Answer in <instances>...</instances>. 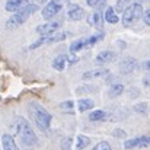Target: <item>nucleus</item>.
<instances>
[{
    "instance_id": "1",
    "label": "nucleus",
    "mask_w": 150,
    "mask_h": 150,
    "mask_svg": "<svg viewBox=\"0 0 150 150\" xmlns=\"http://www.w3.org/2000/svg\"><path fill=\"white\" fill-rule=\"evenodd\" d=\"M16 131L21 139V144L25 150H32L38 144V139H37L31 124L25 118H16Z\"/></svg>"
},
{
    "instance_id": "2",
    "label": "nucleus",
    "mask_w": 150,
    "mask_h": 150,
    "mask_svg": "<svg viewBox=\"0 0 150 150\" xmlns=\"http://www.w3.org/2000/svg\"><path fill=\"white\" fill-rule=\"evenodd\" d=\"M28 109H29V114H31V117L34 118V121H35V124H37V127H38L40 130L45 131V130L50 128L52 115H51L42 105H40L38 102H31V103L28 105Z\"/></svg>"
},
{
    "instance_id": "3",
    "label": "nucleus",
    "mask_w": 150,
    "mask_h": 150,
    "mask_svg": "<svg viewBox=\"0 0 150 150\" xmlns=\"http://www.w3.org/2000/svg\"><path fill=\"white\" fill-rule=\"evenodd\" d=\"M40 9V4H35V3H29L23 7H21L19 10L13 12V16L7 21V28H15V26H19L22 23H25L31 15H34L35 12H38Z\"/></svg>"
},
{
    "instance_id": "4",
    "label": "nucleus",
    "mask_w": 150,
    "mask_h": 150,
    "mask_svg": "<svg viewBox=\"0 0 150 150\" xmlns=\"http://www.w3.org/2000/svg\"><path fill=\"white\" fill-rule=\"evenodd\" d=\"M143 6L142 3H131L124 12H122V25L124 26H131L134 25L143 15Z\"/></svg>"
},
{
    "instance_id": "5",
    "label": "nucleus",
    "mask_w": 150,
    "mask_h": 150,
    "mask_svg": "<svg viewBox=\"0 0 150 150\" xmlns=\"http://www.w3.org/2000/svg\"><path fill=\"white\" fill-rule=\"evenodd\" d=\"M64 1H66V0H50V1L44 6L42 12H41V13H42V18H44L45 21H50L54 16H57V15L61 12V9H63Z\"/></svg>"
},
{
    "instance_id": "6",
    "label": "nucleus",
    "mask_w": 150,
    "mask_h": 150,
    "mask_svg": "<svg viewBox=\"0 0 150 150\" xmlns=\"http://www.w3.org/2000/svg\"><path fill=\"white\" fill-rule=\"evenodd\" d=\"M61 22L60 21H51V22H45V23H41L35 28L37 34L40 37H44V35H51L54 32H57L60 28H61Z\"/></svg>"
},
{
    "instance_id": "7",
    "label": "nucleus",
    "mask_w": 150,
    "mask_h": 150,
    "mask_svg": "<svg viewBox=\"0 0 150 150\" xmlns=\"http://www.w3.org/2000/svg\"><path fill=\"white\" fill-rule=\"evenodd\" d=\"M29 3L42 4V3H45V0H7L4 9H6V12H16V10H19L21 7H23Z\"/></svg>"
},
{
    "instance_id": "8",
    "label": "nucleus",
    "mask_w": 150,
    "mask_h": 150,
    "mask_svg": "<svg viewBox=\"0 0 150 150\" xmlns=\"http://www.w3.org/2000/svg\"><path fill=\"white\" fill-rule=\"evenodd\" d=\"M150 143V139L147 136H140V137H136V139H130V140H125L124 143V147L125 149H134V147H147Z\"/></svg>"
},
{
    "instance_id": "9",
    "label": "nucleus",
    "mask_w": 150,
    "mask_h": 150,
    "mask_svg": "<svg viewBox=\"0 0 150 150\" xmlns=\"http://www.w3.org/2000/svg\"><path fill=\"white\" fill-rule=\"evenodd\" d=\"M137 67H139V63H137V60L133 58V57L124 58V60L121 61V64H120V70H121L122 74H130V73H133Z\"/></svg>"
},
{
    "instance_id": "10",
    "label": "nucleus",
    "mask_w": 150,
    "mask_h": 150,
    "mask_svg": "<svg viewBox=\"0 0 150 150\" xmlns=\"http://www.w3.org/2000/svg\"><path fill=\"white\" fill-rule=\"evenodd\" d=\"M67 18L70 21H80L85 18V9L77 6V4H71L67 9Z\"/></svg>"
},
{
    "instance_id": "11",
    "label": "nucleus",
    "mask_w": 150,
    "mask_h": 150,
    "mask_svg": "<svg viewBox=\"0 0 150 150\" xmlns=\"http://www.w3.org/2000/svg\"><path fill=\"white\" fill-rule=\"evenodd\" d=\"M108 73H109V70H108V69L99 67V69H93V70L85 71V73L82 74V79H85V80H91V79H100V77H105Z\"/></svg>"
},
{
    "instance_id": "12",
    "label": "nucleus",
    "mask_w": 150,
    "mask_h": 150,
    "mask_svg": "<svg viewBox=\"0 0 150 150\" xmlns=\"http://www.w3.org/2000/svg\"><path fill=\"white\" fill-rule=\"evenodd\" d=\"M88 23H89L91 26L99 29V31L103 28V16H102L100 10H96V12H93V13L89 15V18H88Z\"/></svg>"
},
{
    "instance_id": "13",
    "label": "nucleus",
    "mask_w": 150,
    "mask_h": 150,
    "mask_svg": "<svg viewBox=\"0 0 150 150\" xmlns=\"http://www.w3.org/2000/svg\"><path fill=\"white\" fill-rule=\"evenodd\" d=\"M70 34L69 32H54L51 35H44V44H54V42H61L64 41Z\"/></svg>"
},
{
    "instance_id": "14",
    "label": "nucleus",
    "mask_w": 150,
    "mask_h": 150,
    "mask_svg": "<svg viewBox=\"0 0 150 150\" xmlns=\"http://www.w3.org/2000/svg\"><path fill=\"white\" fill-rule=\"evenodd\" d=\"M1 146H3V150H21L19 146L16 144L15 139L10 134H3L1 136Z\"/></svg>"
},
{
    "instance_id": "15",
    "label": "nucleus",
    "mask_w": 150,
    "mask_h": 150,
    "mask_svg": "<svg viewBox=\"0 0 150 150\" xmlns=\"http://www.w3.org/2000/svg\"><path fill=\"white\" fill-rule=\"evenodd\" d=\"M67 67V54H60L52 60V69L57 71H63Z\"/></svg>"
},
{
    "instance_id": "16",
    "label": "nucleus",
    "mask_w": 150,
    "mask_h": 150,
    "mask_svg": "<svg viewBox=\"0 0 150 150\" xmlns=\"http://www.w3.org/2000/svg\"><path fill=\"white\" fill-rule=\"evenodd\" d=\"M114 58H115V52L106 50V51L99 52V54L96 55V63H98V64H106V63L114 61Z\"/></svg>"
},
{
    "instance_id": "17",
    "label": "nucleus",
    "mask_w": 150,
    "mask_h": 150,
    "mask_svg": "<svg viewBox=\"0 0 150 150\" xmlns=\"http://www.w3.org/2000/svg\"><path fill=\"white\" fill-rule=\"evenodd\" d=\"M85 48H88L86 38H79V40H76L70 44V52H77V51L85 50Z\"/></svg>"
},
{
    "instance_id": "18",
    "label": "nucleus",
    "mask_w": 150,
    "mask_h": 150,
    "mask_svg": "<svg viewBox=\"0 0 150 150\" xmlns=\"http://www.w3.org/2000/svg\"><path fill=\"white\" fill-rule=\"evenodd\" d=\"M103 19H105V22H108V23H118V15L115 13V10H114V7H106V10H105V15H103Z\"/></svg>"
},
{
    "instance_id": "19",
    "label": "nucleus",
    "mask_w": 150,
    "mask_h": 150,
    "mask_svg": "<svg viewBox=\"0 0 150 150\" xmlns=\"http://www.w3.org/2000/svg\"><path fill=\"white\" fill-rule=\"evenodd\" d=\"M124 91H125V88H124L122 85H120V83L112 85V86L109 88V91H108V96H109V98H117V96L122 95Z\"/></svg>"
},
{
    "instance_id": "20",
    "label": "nucleus",
    "mask_w": 150,
    "mask_h": 150,
    "mask_svg": "<svg viewBox=\"0 0 150 150\" xmlns=\"http://www.w3.org/2000/svg\"><path fill=\"white\" fill-rule=\"evenodd\" d=\"M91 144V139L85 134H79L76 139V150H83L86 146Z\"/></svg>"
},
{
    "instance_id": "21",
    "label": "nucleus",
    "mask_w": 150,
    "mask_h": 150,
    "mask_svg": "<svg viewBox=\"0 0 150 150\" xmlns=\"http://www.w3.org/2000/svg\"><path fill=\"white\" fill-rule=\"evenodd\" d=\"M93 105H95V102L92 99H80L79 103H77V109H79L80 112H86V111L92 109Z\"/></svg>"
},
{
    "instance_id": "22",
    "label": "nucleus",
    "mask_w": 150,
    "mask_h": 150,
    "mask_svg": "<svg viewBox=\"0 0 150 150\" xmlns=\"http://www.w3.org/2000/svg\"><path fill=\"white\" fill-rule=\"evenodd\" d=\"M105 118H106V112L102 111V109H95V111H92V114H89V120L93 121V122L102 121V120H105Z\"/></svg>"
},
{
    "instance_id": "23",
    "label": "nucleus",
    "mask_w": 150,
    "mask_h": 150,
    "mask_svg": "<svg viewBox=\"0 0 150 150\" xmlns=\"http://www.w3.org/2000/svg\"><path fill=\"white\" fill-rule=\"evenodd\" d=\"M130 4H131V0H117L114 10H115V13H122Z\"/></svg>"
},
{
    "instance_id": "24",
    "label": "nucleus",
    "mask_w": 150,
    "mask_h": 150,
    "mask_svg": "<svg viewBox=\"0 0 150 150\" xmlns=\"http://www.w3.org/2000/svg\"><path fill=\"white\" fill-rule=\"evenodd\" d=\"M147 109H149V103L147 102H139L134 105V111L143 115H147Z\"/></svg>"
},
{
    "instance_id": "25",
    "label": "nucleus",
    "mask_w": 150,
    "mask_h": 150,
    "mask_svg": "<svg viewBox=\"0 0 150 150\" xmlns=\"http://www.w3.org/2000/svg\"><path fill=\"white\" fill-rule=\"evenodd\" d=\"M71 144H73V139L71 137H64L60 143L61 150H71Z\"/></svg>"
},
{
    "instance_id": "26",
    "label": "nucleus",
    "mask_w": 150,
    "mask_h": 150,
    "mask_svg": "<svg viewBox=\"0 0 150 150\" xmlns=\"http://www.w3.org/2000/svg\"><path fill=\"white\" fill-rule=\"evenodd\" d=\"M92 150H112V149H111V144L108 142H99Z\"/></svg>"
},
{
    "instance_id": "27",
    "label": "nucleus",
    "mask_w": 150,
    "mask_h": 150,
    "mask_svg": "<svg viewBox=\"0 0 150 150\" xmlns=\"http://www.w3.org/2000/svg\"><path fill=\"white\" fill-rule=\"evenodd\" d=\"M63 109H69L70 111V114H73V111H71V108H73V102L71 100H67V102H63L61 105H60Z\"/></svg>"
},
{
    "instance_id": "28",
    "label": "nucleus",
    "mask_w": 150,
    "mask_h": 150,
    "mask_svg": "<svg viewBox=\"0 0 150 150\" xmlns=\"http://www.w3.org/2000/svg\"><path fill=\"white\" fill-rule=\"evenodd\" d=\"M92 89H95V88H92V86H80V88L77 89V93L80 95V93H86V92H92Z\"/></svg>"
},
{
    "instance_id": "29",
    "label": "nucleus",
    "mask_w": 150,
    "mask_h": 150,
    "mask_svg": "<svg viewBox=\"0 0 150 150\" xmlns=\"http://www.w3.org/2000/svg\"><path fill=\"white\" fill-rule=\"evenodd\" d=\"M102 1H105V0H86V4L91 6V7H96V6H99Z\"/></svg>"
},
{
    "instance_id": "30",
    "label": "nucleus",
    "mask_w": 150,
    "mask_h": 150,
    "mask_svg": "<svg viewBox=\"0 0 150 150\" xmlns=\"http://www.w3.org/2000/svg\"><path fill=\"white\" fill-rule=\"evenodd\" d=\"M143 21H144V23L146 25H150V13H149V10H143Z\"/></svg>"
},
{
    "instance_id": "31",
    "label": "nucleus",
    "mask_w": 150,
    "mask_h": 150,
    "mask_svg": "<svg viewBox=\"0 0 150 150\" xmlns=\"http://www.w3.org/2000/svg\"><path fill=\"white\" fill-rule=\"evenodd\" d=\"M114 136H121V137H125V133L121 131V130H115L114 131Z\"/></svg>"
},
{
    "instance_id": "32",
    "label": "nucleus",
    "mask_w": 150,
    "mask_h": 150,
    "mask_svg": "<svg viewBox=\"0 0 150 150\" xmlns=\"http://www.w3.org/2000/svg\"><path fill=\"white\" fill-rule=\"evenodd\" d=\"M143 83H144V86H149V77H147V76L144 77V80H143Z\"/></svg>"
},
{
    "instance_id": "33",
    "label": "nucleus",
    "mask_w": 150,
    "mask_h": 150,
    "mask_svg": "<svg viewBox=\"0 0 150 150\" xmlns=\"http://www.w3.org/2000/svg\"><path fill=\"white\" fill-rule=\"evenodd\" d=\"M144 70H149V61H144Z\"/></svg>"
},
{
    "instance_id": "34",
    "label": "nucleus",
    "mask_w": 150,
    "mask_h": 150,
    "mask_svg": "<svg viewBox=\"0 0 150 150\" xmlns=\"http://www.w3.org/2000/svg\"><path fill=\"white\" fill-rule=\"evenodd\" d=\"M136 1H137V3H140V1H143V0H136Z\"/></svg>"
}]
</instances>
